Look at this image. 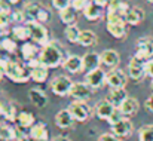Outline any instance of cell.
I'll return each mask as SVG.
<instances>
[{
  "label": "cell",
  "instance_id": "obj_53",
  "mask_svg": "<svg viewBox=\"0 0 153 141\" xmlns=\"http://www.w3.org/2000/svg\"><path fill=\"white\" fill-rule=\"evenodd\" d=\"M27 141H30V140H27ZM31 141H33V140H31Z\"/></svg>",
  "mask_w": 153,
  "mask_h": 141
},
{
  "label": "cell",
  "instance_id": "obj_52",
  "mask_svg": "<svg viewBox=\"0 0 153 141\" xmlns=\"http://www.w3.org/2000/svg\"><path fill=\"white\" fill-rule=\"evenodd\" d=\"M150 86H152V91H153V80H152V85H150Z\"/></svg>",
  "mask_w": 153,
  "mask_h": 141
},
{
  "label": "cell",
  "instance_id": "obj_20",
  "mask_svg": "<svg viewBox=\"0 0 153 141\" xmlns=\"http://www.w3.org/2000/svg\"><path fill=\"white\" fill-rule=\"evenodd\" d=\"M126 98H128V94H126L125 88H110L108 95H107V99H108L116 108H119Z\"/></svg>",
  "mask_w": 153,
  "mask_h": 141
},
{
  "label": "cell",
  "instance_id": "obj_7",
  "mask_svg": "<svg viewBox=\"0 0 153 141\" xmlns=\"http://www.w3.org/2000/svg\"><path fill=\"white\" fill-rule=\"evenodd\" d=\"M71 86H73V82L67 76H56V77L52 79L51 82V91L55 95H58V96L70 95Z\"/></svg>",
  "mask_w": 153,
  "mask_h": 141
},
{
  "label": "cell",
  "instance_id": "obj_42",
  "mask_svg": "<svg viewBox=\"0 0 153 141\" xmlns=\"http://www.w3.org/2000/svg\"><path fill=\"white\" fill-rule=\"evenodd\" d=\"M146 74L149 77H152V80H153V58L146 62Z\"/></svg>",
  "mask_w": 153,
  "mask_h": 141
},
{
  "label": "cell",
  "instance_id": "obj_27",
  "mask_svg": "<svg viewBox=\"0 0 153 141\" xmlns=\"http://www.w3.org/2000/svg\"><path fill=\"white\" fill-rule=\"evenodd\" d=\"M48 74H49V68L45 67V65H42V64H39L37 67H34V68L30 70V77H31V80H34V82H37V83L46 82Z\"/></svg>",
  "mask_w": 153,
  "mask_h": 141
},
{
  "label": "cell",
  "instance_id": "obj_45",
  "mask_svg": "<svg viewBox=\"0 0 153 141\" xmlns=\"http://www.w3.org/2000/svg\"><path fill=\"white\" fill-rule=\"evenodd\" d=\"M7 34H9V30H7V28H4V30L0 28V45H1V42L7 37Z\"/></svg>",
  "mask_w": 153,
  "mask_h": 141
},
{
  "label": "cell",
  "instance_id": "obj_43",
  "mask_svg": "<svg viewBox=\"0 0 153 141\" xmlns=\"http://www.w3.org/2000/svg\"><path fill=\"white\" fill-rule=\"evenodd\" d=\"M0 12H4V13H10L12 10H10V6H9V3H6V1L0 0Z\"/></svg>",
  "mask_w": 153,
  "mask_h": 141
},
{
  "label": "cell",
  "instance_id": "obj_50",
  "mask_svg": "<svg viewBox=\"0 0 153 141\" xmlns=\"http://www.w3.org/2000/svg\"><path fill=\"white\" fill-rule=\"evenodd\" d=\"M3 76H4V70H3V68H0V82H1Z\"/></svg>",
  "mask_w": 153,
  "mask_h": 141
},
{
  "label": "cell",
  "instance_id": "obj_5",
  "mask_svg": "<svg viewBox=\"0 0 153 141\" xmlns=\"http://www.w3.org/2000/svg\"><path fill=\"white\" fill-rule=\"evenodd\" d=\"M68 110L76 122H86L91 117V107L86 101H73L68 105Z\"/></svg>",
  "mask_w": 153,
  "mask_h": 141
},
{
  "label": "cell",
  "instance_id": "obj_39",
  "mask_svg": "<svg viewBox=\"0 0 153 141\" xmlns=\"http://www.w3.org/2000/svg\"><path fill=\"white\" fill-rule=\"evenodd\" d=\"M52 1V6L58 10H62L65 7H68L71 4V0H51Z\"/></svg>",
  "mask_w": 153,
  "mask_h": 141
},
{
  "label": "cell",
  "instance_id": "obj_44",
  "mask_svg": "<svg viewBox=\"0 0 153 141\" xmlns=\"http://www.w3.org/2000/svg\"><path fill=\"white\" fill-rule=\"evenodd\" d=\"M144 105H146L147 111H150V113L153 114V95H150V96L146 99V104H144Z\"/></svg>",
  "mask_w": 153,
  "mask_h": 141
},
{
  "label": "cell",
  "instance_id": "obj_14",
  "mask_svg": "<svg viewBox=\"0 0 153 141\" xmlns=\"http://www.w3.org/2000/svg\"><path fill=\"white\" fill-rule=\"evenodd\" d=\"M74 123V117L71 116L70 110L68 108H64V110H59L56 114H55V125L61 129H68L71 128Z\"/></svg>",
  "mask_w": 153,
  "mask_h": 141
},
{
  "label": "cell",
  "instance_id": "obj_38",
  "mask_svg": "<svg viewBox=\"0 0 153 141\" xmlns=\"http://www.w3.org/2000/svg\"><path fill=\"white\" fill-rule=\"evenodd\" d=\"M12 18H10V13H4V12H0V28H7L9 24H10Z\"/></svg>",
  "mask_w": 153,
  "mask_h": 141
},
{
  "label": "cell",
  "instance_id": "obj_12",
  "mask_svg": "<svg viewBox=\"0 0 153 141\" xmlns=\"http://www.w3.org/2000/svg\"><path fill=\"white\" fill-rule=\"evenodd\" d=\"M134 131V126H132V122L129 119H122L120 122L111 125V132L117 137V138H126L132 134Z\"/></svg>",
  "mask_w": 153,
  "mask_h": 141
},
{
  "label": "cell",
  "instance_id": "obj_3",
  "mask_svg": "<svg viewBox=\"0 0 153 141\" xmlns=\"http://www.w3.org/2000/svg\"><path fill=\"white\" fill-rule=\"evenodd\" d=\"M107 31L114 39H123L126 36V18L119 13H107Z\"/></svg>",
  "mask_w": 153,
  "mask_h": 141
},
{
  "label": "cell",
  "instance_id": "obj_22",
  "mask_svg": "<svg viewBox=\"0 0 153 141\" xmlns=\"http://www.w3.org/2000/svg\"><path fill=\"white\" fill-rule=\"evenodd\" d=\"M28 98H30V101L33 102V105H36V107H39V108H43V107H46V104H48V96H46V94H45L42 89H39V88H31V89L28 91Z\"/></svg>",
  "mask_w": 153,
  "mask_h": 141
},
{
  "label": "cell",
  "instance_id": "obj_9",
  "mask_svg": "<svg viewBox=\"0 0 153 141\" xmlns=\"http://www.w3.org/2000/svg\"><path fill=\"white\" fill-rule=\"evenodd\" d=\"M128 74L135 82L141 80L146 76V62L138 59V58H135V56H132L129 64H128Z\"/></svg>",
  "mask_w": 153,
  "mask_h": 141
},
{
  "label": "cell",
  "instance_id": "obj_2",
  "mask_svg": "<svg viewBox=\"0 0 153 141\" xmlns=\"http://www.w3.org/2000/svg\"><path fill=\"white\" fill-rule=\"evenodd\" d=\"M4 76H7L15 83H25L30 77V70H27L21 62L9 59V62L4 67Z\"/></svg>",
  "mask_w": 153,
  "mask_h": 141
},
{
  "label": "cell",
  "instance_id": "obj_11",
  "mask_svg": "<svg viewBox=\"0 0 153 141\" xmlns=\"http://www.w3.org/2000/svg\"><path fill=\"white\" fill-rule=\"evenodd\" d=\"M91 94H92V89L85 82H76V83H73L71 91H70V96L74 101H88L91 98Z\"/></svg>",
  "mask_w": 153,
  "mask_h": 141
},
{
  "label": "cell",
  "instance_id": "obj_29",
  "mask_svg": "<svg viewBox=\"0 0 153 141\" xmlns=\"http://www.w3.org/2000/svg\"><path fill=\"white\" fill-rule=\"evenodd\" d=\"M16 123L19 128L22 129H30L36 122H34V114L30 113V111H21L16 117Z\"/></svg>",
  "mask_w": 153,
  "mask_h": 141
},
{
  "label": "cell",
  "instance_id": "obj_19",
  "mask_svg": "<svg viewBox=\"0 0 153 141\" xmlns=\"http://www.w3.org/2000/svg\"><path fill=\"white\" fill-rule=\"evenodd\" d=\"M114 110H116V107H114L108 99H102V101H100V102L95 105V114H97V117L101 119V120H108Z\"/></svg>",
  "mask_w": 153,
  "mask_h": 141
},
{
  "label": "cell",
  "instance_id": "obj_31",
  "mask_svg": "<svg viewBox=\"0 0 153 141\" xmlns=\"http://www.w3.org/2000/svg\"><path fill=\"white\" fill-rule=\"evenodd\" d=\"M0 140L3 141H15V128L7 123L0 122Z\"/></svg>",
  "mask_w": 153,
  "mask_h": 141
},
{
  "label": "cell",
  "instance_id": "obj_6",
  "mask_svg": "<svg viewBox=\"0 0 153 141\" xmlns=\"http://www.w3.org/2000/svg\"><path fill=\"white\" fill-rule=\"evenodd\" d=\"M135 58L147 62L153 58V37H140L137 42V52Z\"/></svg>",
  "mask_w": 153,
  "mask_h": 141
},
{
  "label": "cell",
  "instance_id": "obj_1",
  "mask_svg": "<svg viewBox=\"0 0 153 141\" xmlns=\"http://www.w3.org/2000/svg\"><path fill=\"white\" fill-rule=\"evenodd\" d=\"M64 59H65L64 50L56 42H49L48 45L42 46V49H40L39 61L42 65H45L48 68H56V67L62 65Z\"/></svg>",
  "mask_w": 153,
  "mask_h": 141
},
{
  "label": "cell",
  "instance_id": "obj_23",
  "mask_svg": "<svg viewBox=\"0 0 153 141\" xmlns=\"http://www.w3.org/2000/svg\"><path fill=\"white\" fill-rule=\"evenodd\" d=\"M83 15H85V18L88 21H98L104 15V7L100 6V4H97L95 1H91L88 4V7L83 10Z\"/></svg>",
  "mask_w": 153,
  "mask_h": 141
},
{
  "label": "cell",
  "instance_id": "obj_25",
  "mask_svg": "<svg viewBox=\"0 0 153 141\" xmlns=\"http://www.w3.org/2000/svg\"><path fill=\"white\" fill-rule=\"evenodd\" d=\"M119 108H120V111L123 113V116H132V114H135V113L138 111L140 104H138V99H137V98L128 96V98L122 102V105H120Z\"/></svg>",
  "mask_w": 153,
  "mask_h": 141
},
{
  "label": "cell",
  "instance_id": "obj_16",
  "mask_svg": "<svg viewBox=\"0 0 153 141\" xmlns=\"http://www.w3.org/2000/svg\"><path fill=\"white\" fill-rule=\"evenodd\" d=\"M82 62H83V70L86 73H89V71H92V70H95V68L100 67V64H101V55L97 53V52H88V53H85L82 56Z\"/></svg>",
  "mask_w": 153,
  "mask_h": 141
},
{
  "label": "cell",
  "instance_id": "obj_32",
  "mask_svg": "<svg viewBox=\"0 0 153 141\" xmlns=\"http://www.w3.org/2000/svg\"><path fill=\"white\" fill-rule=\"evenodd\" d=\"M80 31H82V30H79V28L76 27V24H74V25H67V28H65V31H64V36H65V39H67L70 43H77V42H79Z\"/></svg>",
  "mask_w": 153,
  "mask_h": 141
},
{
  "label": "cell",
  "instance_id": "obj_48",
  "mask_svg": "<svg viewBox=\"0 0 153 141\" xmlns=\"http://www.w3.org/2000/svg\"><path fill=\"white\" fill-rule=\"evenodd\" d=\"M51 141H70L67 137H62V135H59V137H55L53 140H51Z\"/></svg>",
  "mask_w": 153,
  "mask_h": 141
},
{
  "label": "cell",
  "instance_id": "obj_24",
  "mask_svg": "<svg viewBox=\"0 0 153 141\" xmlns=\"http://www.w3.org/2000/svg\"><path fill=\"white\" fill-rule=\"evenodd\" d=\"M125 18H126V24L138 25L144 19V10L141 7H138V6H131Z\"/></svg>",
  "mask_w": 153,
  "mask_h": 141
},
{
  "label": "cell",
  "instance_id": "obj_40",
  "mask_svg": "<svg viewBox=\"0 0 153 141\" xmlns=\"http://www.w3.org/2000/svg\"><path fill=\"white\" fill-rule=\"evenodd\" d=\"M10 18L13 22H24L25 21V15L22 10H12L10 12Z\"/></svg>",
  "mask_w": 153,
  "mask_h": 141
},
{
  "label": "cell",
  "instance_id": "obj_37",
  "mask_svg": "<svg viewBox=\"0 0 153 141\" xmlns=\"http://www.w3.org/2000/svg\"><path fill=\"white\" fill-rule=\"evenodd\" d=\"M89 3H91V0H71V6L76 10H82V12L88 7Z\"/></svg>",
  "mask_w": 153,
  "mask_h": 141
},
{
  "label": "cell",
  "instance_id": "obj_47",
  "mask_svg": "<svg viewBox=\"0 0 153 141\" xmlns=\"http://www.w3.org/2000/svg\"><path fill=\"white\" fill-rule=\"evenodd\" d=\"M92 1H95L97 4H100V6H102V7L108 6V3H110V0H92Z\"/></svg>",
  "mask_w": 153,
  "mask_h": 141
},
{
  "label": "cell",
  "instance_id": "obj_28",
  "mask_svg": "<svg viewBox=\"0 0 153 141\" xmlns=\"http://www.w3.org/2000/svg\"><path fill=\"white\" fill-rule=\"evenodd\" d=\"M97 34L92 31V30H82L80 31V36H79V45L80 46H85V47H89V46H94L97 43Z\"/></svg>",
  "mask_w": 153,
  "mask_h": 141
},
{
  "label": "cell",
  "instance_id": "obj_36",
  "mask_svg": "<svg viewBox=\"0 0 153 141\" xmlns=\"http://www.w3.org/2000/svg\"><path fill=\"white\" fill-rule=\"evenodd\" d=\"M122 119H125V116H123V113L120 111V108H116L114 111H113V114L110 116V119L107 120L110 125H114V123H117V122H120Z\"/></svg>",
  "mask_w": 153,
  "mask_h": 141
},
{
  "label": "cell",
  "instance_id": "obj_33",
  "mask_svg": "<svg viewBox=\"0 0 153 141\" xmlns=\"http://www.w3.org/2000/svg\"><path fill=\"white\" fill-rule=\"evenodd\" d=\"M138 141H153V125H144L138 129Z\"/></svg>",
  "mask_w": 153,
  "mask_h": 141
},
{
  "label": "cell",
  "instance_id": "obj_34",
  "mask_svg": "<svg viewBox=\"0 0 153 141\" xmlns=\"http://www.w3.org/2000/svg\"><path fill=\"white\" fill-rule=\"evenodd\" d=\"M19 113H16V105H13L12 102H7L6 104V110H4V119L9 120V122H15L16 117H18Z\"/></svg>",
  "mask_w": 153,
  "mask_h": 141
},
{
  "label": "cell",
  "instance_id": "obj_18",
  "mask_svg": "<svg viewBox=\"0 0 153 141\" xmlns=\"http://www.w3.org/2000/svg\"><path fill=\"white\" fill-rule=\"evenodd\" d=\"M21 55H22V58L27 62H30L33 59H39L40 50H39L37 43H34V42H25V43H22V46H21Z\"/></svg>",
  "mask_w": 153,
  "mask_h": 141
},
{
  "label": "cell",
  "instance_id": "obj_41",
  "mask_svg": "<svg viewBox=\"0 0 153 141\" xmlns=\"http://www.w3.org/2000/svg\"><path fill=\"white\" fill-rule=\"evenodd\" d=\"M98 141H120V138H117L113 132H105L98 137Z\"/></svg>",
  "mask_w": 153,
  "mask_h": 141
},
{
  "label": "cell",
  "instance_id": "obj_30",
  "mask_svg": "<svg viewBox=\"0 0 153 141\" xmlns=\"http://www.w3.org/2000/svg\"><path fill=\"white\" fill-rule=\"evenodd\" d=\"M10 34H12V39L15 40H28L30 39V30L27 25H15L12 30H10Z\"/></svg>",
  "mask_w": 153,
  "mask_h": 141
},
{
  "label": "cell",
  "instance_id": "obj_15",
  "mask_svg": "<svg viewBox=\"0 0 153 141\" xmlns=\"http://www.w3.org/2000/svg\"><path fill=\"white\" fill-rule=\"evenodd\" d=\"M28 137L30 140L33 141H48L49 140V134H48V128L45 123L39 122V123H34L30 131H28Z\"/></svg>",
  "mask_w": 153,
  "mask_h": 141
},
{
  "label": "cell",
  "instance_id": "obj_49",
  "mask_svg": "<svg viewBox=\"0 0 153 141\" xmlns=\"http://www.w3.org/2000/svg\"><path fill=\"white\" fill-rule=\"evenodd\" d=\"M22 0H9V4H18V3H21Z\"/></svg>",
  "mask_w": 153,
  "mask_h": 141
},
{
  "label": "cell",
  "instance_id": "obj_13",
  "mask_svg": "<svg viewBox=\"0 0 153 141\" xmlns=\"http://www.w3.org/2000/svg\"><path fill=\"white\" fill-rule=\"evenodd\" d=\"M100 55H101V64L105 65L107 68H110V70L116 68L119 65V62H120V56H119V53L114 49H105Z\"/></svg>",
  "mask_w": 153,
  "mask_h": 141
},
{
  "label": "cell",
  "instance_id": "obj_8",
  "mask_svg": "<svg viewBox=\"0 0 153 141\" xmlns=\"http://www.w3.org/2000/svg\"><path fill=\"white\" fill-rule=\"evenodd\" d=\"M105 79H107V73L102 70V68H95L89 73H86L85 76V83L91 88V89H100L102 88V85L105 83Z\"/></svg>",
  "mask_w": 153,
  "mask_h": 141
},
{
  "label": "cell",
  "instance_id": "obj_26",
  "mask_svg": "<svg viewBox=\"0 0 153 141\" xmlns=\"http://www.w3.org/2000/svg\"><path fill=\"white\" fill-rule=\"evenodd\" d=\"M59 19L65 24V25H74L77 21V10L70 4L68 7L59 10Z\"/></svg>",
  "mask_w": 153,
  "mask_h": 141
},
{
  "label": "cell",
  "instance_id": "obj_46",
  "mask_svg": "<svg viewBox=\"0 0 153 141\" xmlns=\"http://www.w3.org/2000/svg\"><path fill=\"white\" fill-rule=\"evenodd\" d=\"M6 104L3 99H0V116H4V110H6Z\"/></svg>",
  "mask_w": 153,
  "mask_h": 141
},
{
  "label": "cell",
  "instance_id": "obj_21",
  "mask_svg": "<svg viewBox=\"0 0 153 141\" xmlns=\"http://www.w3.org/2000/svg\"><path fill=\"white\" fill-rule=\"evenodd\" d=\"M43 9V4L39 3V1H30L24 6L22 12L25 15V21H37V16L40 13V10Z\"/></svg>",
  "mask_w": 153,
  "mask_h": 141
},
{
  "label": "cell",
  "instance_id": "obj_10",
  "mask_svg": "<svg viewBox=\"0 0 153 141\" xmlns=\"http://www.w3.org/2000/svg\"><path fill=\"white\" fill-rule=\"evenodd\" d=\"M126 82H128V76L119 68H113L107 73L105 83L110 88H125Z\"/></svg>",
  "mask_w": 153,
  "mask_h": 141
},
{
  "label": "cell",
  "instance_id": "obj_17",
  "mask_svg": "<svg viewBox=\"0 0 153 141\" xmlns=\"http://www.w3.org/2000/svg\"><path fill=\"white\" fill-rule=\"evenodd\" d=\"M62 67L68 71V73H80L83 70V62H82V56L79 55H68L64 62H62Z\"/></svg>",
  "mask_w": 153,
  "mask_h": 141
},
{
  "label": "cell",
  "instance_id": "obj_4",
  "mask_svg": "<svg viewBox=\"0 0 153 141\" xmlns=\"http://www.w3.org/2000/svg\"><path fill=\"white\" fill-rule=\"evenodd\" d=\"M30 30V39L40 45V46H45L49 43V36H48V30L46 27L42 24V22H37V21H28L25 24Z\"/></svg>",
  "mask_w": 153,
  "mask_h": 141
},
{
  "label": "cell",
  "instance_id": "obj_35",
  "mask_svg": "<svg viewBox=\"0 0 153 141\" xmlns=\"http://www.w3.org/2000/svg\"><path fill=\"white\" fill-rule=\"evenodd\" d=\"M0 49H3V50L7 52V53H13V52L16 50V40H15V39H10V37H6V39L1 42Z\"/></svg>",
  "mask_w": 153,
  "mask_h": 141
},
{
  "label": "cell",
  "instance_id": "obj_51",
  "mask_svg": "<svg viewBox=\"0 0 153 141\" xmlns=\"http://www.w3.org/2000/svg\"><path fill=\"white\" fill-rule=\"evenodd\" d=\"M147 1H149V3H152V4H153V0H147Z\"/></svg>",
  "mask_w": 153,
  "mask_h": 141
}]
</instances>
